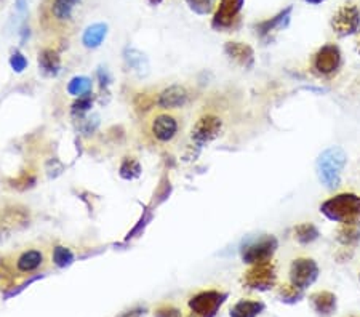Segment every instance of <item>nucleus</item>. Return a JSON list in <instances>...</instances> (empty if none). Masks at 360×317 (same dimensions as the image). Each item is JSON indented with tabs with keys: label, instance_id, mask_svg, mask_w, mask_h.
<instances>
[{
	"label": "nucleus",
	"instance_id": "nucleus-1",
	"mask_svg": "<svg viewBox=\"0 0 360 317\" xmlns=\"http://www.w3.org/2000/svg\"><path fill=\"white\" fill-rule=\"evenodd\" d=\"M183 122L175 111H154L144 120L143 131L146 140L154 146H168L181 135Z\"/></svg>",
	"mask_w": 360,
	"mask_h": 317
},
{
	"label": "nucleus",
	"instance_id": "nucleus-2",
	"mask_svg": "<svg viewBox=\"0 0 360 317\" xmlns=\"http://www.w3.org/2000/svg\"><path fill=\"white\" fill-rule=\"evenodd\" d=\"M319 212L328 221L338 224H360V195L356 193H338L323 200Z\"/></svg>",
	"mask_w": 360,
	"mask_h": 317
},
{
	"label": "nucleus",
	"instance_id": "nucleus-3",
	"mask_svg": "<svg viewBox=\"0 0 360 317\" xmlns=\"http://www.w3.org/2000/svg\"><path fill=\"white\" fill-rule=\"evenodd\" d=\"M347 165V155L340 146H330L319 154L316 173L319 181L327 189H335L341 184V176Z\"/></svg>",
	"mask_w": 360,
	"mask_h": 317
},
{
	"label": "nucleus",
	"instance_id": "nucleus-4",
	"mask_svg": "<svg viewBox=\"0 0 360 317\" xmlns=\"http://www.w3.org/2000/svg\"><path fill=\"white\" fill-rule=\"evenodd\" d=\"M342 67V53L336 44H325L311 58V71L316 77L330 79Z\"/></svg>",
	"mask_w": 360,
	"mask_h": 317
},
{
	"label": "nucleus",
	"instance_id": "nucleus-5",
	"mask_svg": "<svg viewBox=\"0 0 360 317\" xmlns=\"http://www.w3.org/2000/svg\"><path fill=\"white\" fill-rule=\"evenodd\" d=\"M245 0H218L214 8L212 27L218 32H232L240 26L242 10Z\"/></svg>",
	"mask_w": 360,
	"mask_h": 317
},
{
	"label": "nucleus",
	"instance_id": "nucleus-6",
	"mask_svg": "<svg viewBox=\"0 0 360 317\" xmlns=\"http://www.w3.org/2000/svg\"><path fill=\"white\" fill-rule=\"evenodd\" d=\"M278 249V240L276 235L264 234L261 238L245 242L240 249V258L243 263L252 264L271 261Z\"/></svg>",
	"mask_w": 360,
	"mask_h": 317
},
{
	"label": "nucleus",
	"instance_id": "nucleus-7",
	"mask_svg": "<svg viewBox=\"0 0 360 317\" xmlns=\"http://www.w3.org/2000/svg\"><path fill=\"white\" fill-rule=\"evenodd\" d=\"M243 287L257 292H269L277 285V268L271 261L252 264L242 276Z\"/></svg>",
	"mask_w": 360,
	"mask_h": 317
},
{
	"label": "nucleus",
	"instance_id": "nucleus-8",
	"mask_svg": "<svg viewBox=\"0 0 360 317\" xmlns=\"http://www.w3.org/2000/svg\"><path fill=\"white\" fill-rule=\"evenodd\" d=\"M319 276H321V266L314 258L300 257L295 258L288 269V282L293 285L307 290L317 282Z\"/></svg>",
	"mask_w": 360,
	"mask_h": 317
},
{
	"label": "nucleus",
	"instance_id": "nucleus-9",
	"mask_svg": "<svg viewBox=\"0 0 360 317\" xmlns=\"http://www.w3.org/2000/svg\"><path fill=\"white\" fill-rule=\"evenodd\" d=\"M330 26L340 39L356 36L360 31V10L354 4L341 5L332 16Z\"/></svg>",
	"mask_w": 360,
	"mask_h": 317
},
{
	"label": "nucleus",
	"instance_id": "nucleus-10",
	"mask_svg": "<svg viewBox=\"0 0 360 317\" xmlns=\"http://www.w3.org/2000/svg\"><path fill=\"white\" fill-rule=\"evenodd\" d=\"M226 298L224 292L203 290L189 299V309L194 317H214L223 306Z\"/></svg>",
	"mask_w": 360,
	"mask_h": 317
},
{
	"label": "nucleus",
	"instance_id": "nucleus-11",
	"mask_svg": "<svg viewBox=\"0 0 360 317\" xmlns=\"http://www.w3.org/2000/svg\"><path fill=\"white\" fill-rule=\"evenodd\" d=\"M223 131V120L214 114H205L197 120L191 131V140L197 148L213 143Z\"/></svg>",
	"mask_w": 360,
	"mask_h": 317
},
{
	"label": "nucleus",
	"instance_id": "nucleus-12",
	"mask_svg": "<svg viewBox=\"0 0 360 317\" xmlns=\"http://www.w3.org/2000/svg\"><path fill=\"white\" fill-rule=\"evenodd\" d=\"M189 101V90L183 85H172L162 90L155 98V105L164 111H176Z\"/></svg>",
	"mask_w": 360,
	"mask_h": 317
},
{
	"label": "nucleus",
	"instance_id": "nucleus-13",
	"mask_svg": "<svg viewBox=\"0 0 360 317\" xmlns=\"http://www.w3.org/2000/svg\"><path fill=\"white\" fill-rule=\"evenodd\" d=\"M311 308L319 317H332L338 309V297L330 290H319L309 295Z\"/></svg>",
	"mask_w": 360,
	"mask_h": 317
},
{
	"label": "nucleus",
	"instance_id": "nucleus-14",
	"mask_svg": "<svg viewBox=\"0 0 360 317\" xmlns=\"http://www.w3.org/2000/svg\"><path fill=\"white\" fill-rule=\"evenodd\" d=\"M224 53L231 61L243 69H252L255 65V51L248 44L228 42L224 45Z\"/></svg>",
	"mask_w": 360,
	"mask_h": 317
},
{
	"label": "nucleus",
	"instance_id": "nucleus-15",
	"mask_svg": "<svg viewBox=\"0 0 360 317\" xmlns=\"http://www.w3.org/2000/svg\"><path fill=\"white\" fill-rule=\"evenodd\" d=\"M292 11H293V7H287L285 10H282L281 13H277L274 18L259 22V25L257 26L258 36L263 40H266V39H269L272 34L283 31V29L288 26L290 18H292Z\"/></svg>",
	"mask_w": 360,
	"mask_h": 317
},
{
	"label": "nucleus",
	"instance_id": "nucleus-16",
	"mask_svg": "<svg viewBox=\"0 0 360 317\" xmlns=\"http://www.w3.org/2000/svg\"><path fill=\"white\" fill-rule=\"evenodd\" d=\"M44 261H45V257L42 250L29 249V250L21 252L18 258H16V269H18V273H22V274H31L42 266Z\"/></svg>",
	"mask_w": 360,
	"mask_h": 317
},
{
	"label": "nucleus",
	"instance_id": "nucleus-17",
	"mask_svg": "<svg viewBox=\"0 0 360 317\" xmlns=\"http://www.w3.org/2000/svg\"><path fill=\"white\" fill-rule=\"evenodd\" d=\"M39 67L45 76L55 77L60 74L61 58L53 48H44L39 51Z\"/></svg>",
	"mask_w": 360,
	"mask_h": 317
},
{
	"label": "nucleus",
	"instance_id": "nucleus-18",
	"mask_svg": "<svg viewBox=\"0 0 360 317\" xmlns=\"http://www.w3.org/2000/svg\"><path fill=\"white\" fill-rule=\"evenodd\" d=\"M264 308V303L261 299H240L232 306L231 317H258Z\"/></svg>",
	"mask_w": 360,
	"mask_h": 317
},
{
	"label": "nucleus",
	"instance_id": "nucleus-19",
	"mask_svg": "<svg viewBox=\"0 0 360 317\" xmlns=\"http://www.w3.org/2000/svg\"><path fill=\"white\" fill-rule=\"evenodd\" d=\"M80 0H53L50 7L51 18L58 22H68L72 20V13Z\"/></svg>",
	"mask_w": 360,
	"mask_h": 317
},
{
	"label": "nucleus",
	"instance_id": "nucleus-20",
	"mask_svg": "<svg viewBox=\"0 0 360 317\" xmlns=\"http://www.w3.org/2000/svg\"><path fill=\"white\" fill-rule=\"evenodd\" d=\"M336 242L345 249H352L360 242V224H340Z\"/></svg>",
	"mask_w": 360,
	"mask_h": 317
},
{
	"label": "nucleus",
	"instance_id": "nucleus-21",
	"mask_svg": "<svg viewBox=\"0 0 360 317\" xmlns=\"http://www.w3.org/2000/svg\"><path fill=\"white\" fill-rule=\"evenodd\" d=\"M108 36V25L104 22H95L85 29L82 36V44L86 48H98L103 44V40Z\"/></svg>",
	"mask_w": 360,
	"mask_h": 317
},
{
	"label": "nucleus",
	"instance_id": "nucleus-22",
	"mask_svg": "<svg viewBox=\"0 0 360 317\" xmlns=\"http://www.w3.org/2000/svg\"><path fill=\"white\" fill-rule=\"evenodd\" d=\"M306 290L293 285L292 282L277 287V298L283 304H298L304 299Z\"/></svg>",
	"mask_w": 360,
	"mask_h": 317
},
{
	"label": "nucleus",
	"instance_id": "nucleus-23",
	"mask_svg": "<svg viewBox=\"0 0 360 317\" xmlns=\"http://www.w3.org/2000/svg\"><path fill=\"white\" fill-rule=\"evenodd\" d=\"M293 238L300 245H311L321 238V231L314 223H301L295 226Z\"/></svg>",
	"mask_w": 360,
	"mask_h": 317
},
{
	"label": "nucleus",
	"instance_id": "nucleus-24",
	"mask_svg": "<svg viewBox=\"0 0 360 317\" xmlns=\"http://www.w3.org/2000/svg\"><path fill=\"white\" fill-rule=\"evenodd\" d=\"M119 173L127 181L136 180V178L141 176V164H139L135 157H125L122 160Z\"/></svg>",
	"mask_w": 360,
	"mask_h": 317
},
{
	"label": "nucleus",
	"instance_id": "nucleus-25",
	"mask_svg": "<svg viewBox=\"0 0 360 317\" xmlns=\"http://www.w3.org/2000/svg\"><path fill=\"white\" fill-rule=\"evenodd\" d=\"M68 91L74 96H86L91 95V80L89 77H74L71 82L68 84Z\"/></svg>",
	"mask_w": 360,
	"mask_h": 317
},
{
	"label": "nucleus",
	"instance_id": "nucleus-26",
	"mask_svg": "<svg viewBox=\"0 0 360 317\" xmlns=\"http://www.w3.org/2000/svg\"><path fill=\"white\" fill-rule=\"evenodd\" d=\"M217 2L218 0H186V5H188L189 10L194 11L195 15L207 16L217 8Z\"/></svg>",
	"mask_w": 360,
	"mask_h": 317
},
{
	"label": "nucleus",
	"instance_id": "nucleus-27",
	"mask_svg": "<svg viewBox=\"0 0 360 317\" xmlns=\"http://www.w3.org/2000/svg\"><path fill=\"white\" fill-rule=\"evenodd\" d=\"M74 259L72 252L68 249V247H63V245H58L53 249V263L56 266L60 268H65L68 264H71Z\"/></svg>",
	"mask_w": 360,
	"mask_h": 317
},
{
	"label": "nucleus",
	"instance_id": "nucleus-28",
	"mask_svg": "<svg viewBox=\"0 0 360 317\" xmlns=\"http://www.w3.org/2000/svg\"><path fill=\"white\" fill-rule=\"evenodd\" d=\"M127 61H129V65H130L133 71H136L139 74H143V71L144 72L148 71V69H146L148 66H146V63H144L143 55L138 53V51H135V50H130L129 56H127Z\"/></svg>",
	"mask_w": 360,
	"mask_h": 317
},
{
	"label": "nucleus",
	"instance_id": "nucleus-29",
	"mask_svg": "<svg viewBox=\"0 0 360 317\" xmlns=\"http://www.w3.org/2000/svg\"><path fill=\"white\" fill-rule=\"evenodd\" d=\"M93 106V100H91V95H86V96H80L77 101L72 105V114L74 115H84L85 112L90 111V108Z\"/></svg>",
	"mask_w": 360,
	"mask_h": 317
},
{
	"label": "nucleus",
	"instance_id": "nucleus-30",
	"mask_svg": "<svg viewBox=\"0 0 360 317\" xmlns=\"http://www.w3.org/2000/svg\"><path fill=\"white\" fill-rule=\"evenodd\" d=\"M10 66L15 72H22L27 66V60L26 56L21 53V51H15L13 55L10 56Z\"/></svg>",
	"mask_w": 360,
	"mask_h": 317
},
{
	"label": "nucleus",
	"instance_id": "nucleus-31",
	"mask_svg": "<svg viewBox=\"0 0 360 317\" xmlns=\"http://www.w3.org/2000/svg\"><path fill=\"white\" fill-rule=\"evenodd\" d=\"M16 5H18V10L22 11L26 8V0H16Z\"/></svg>",
	"mask_w": 360,
	"mask_h": 317
},
{
	"label": "nucleus",
	"instance_id": "nucleus-32",
	"mask_svg": "<svg viewBox=\"0 0 360 317\" xmlns=\"http://www.w3.org/2000/svg\"><path fill=\"white\" fill-rule=\"evenodd\" d=\"M306 4H309V5H321V4H323L325 0H304Z\"/></svg>",
	"mask_w": 360,
	"mask_h": 317
},
{
	"label": "nucleus",
	"instance_id": "nucleus-33",
	"mask_svg": "<svg viewBox=\"0 0 360 317\" xmlns=\"http://www.w3.org/2000/svg\"><path fill=\"white\" fill-rule=\"evenodd\" d=\"M148 2H149L150 5H154V7H158V5H160L162 2H164V0H148Z\"/></svg>",
	"mask_w": 360,
	"mask_h": 317
},
{
	"label": "nucleus",
	"instance_id": "nucleus-34",
	"mask_svg": "<svg viewBox=\"0 0 360 317\" xmlns=\"http://www.w3.org/2000/svg\"><path fill=\"white\" fill-rule=\"evenodd\" d=\"M356 50H357V53L360 55V39L357 40V44H356Z\"/></svg>",
	"mask_w": 360,
	"mask_h": 317
},
{
	"label": "nucleus",
	"instance_id": "nucleus-35",
	"mask_svg": "<svg viewBox=\"0 0 360 317\" xmlns=\"http://www.w3.org/2000/svg\"><path fill=\"white\" fill-rule=\"evenodd\" d=\"M349 317H359V316H349Z\"/></svg>",
	"mask_w": 360,
	"mask_h": 317
},
{
	"label": "nucleus",
	"instance_id": "nucleus-36",
	"mask_svg": "<svg viewBox=\"0 0 360 317\" xmlns=\"http://www.w3.org/2000/svg\"><path fill=\"white\" fill-rule=\"evenodd\" d=\"M359 280H360V273H359Z\"/></svg>",
	"mask_w": 360,
	"mask_h": 317
}]
</instances>
